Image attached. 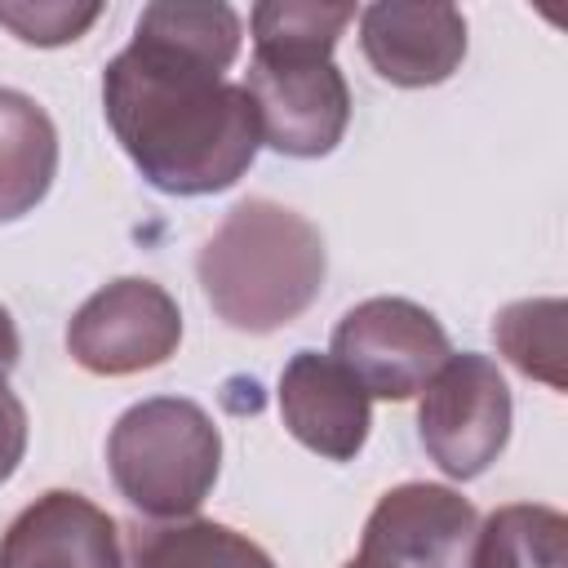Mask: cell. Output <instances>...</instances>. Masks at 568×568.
Masks as SVG:
<instances>
[{
	"mask_svg": "<svg viewBox=\"0 0 568 568\" xmlns=\"http://www.w3.org/2000/svg\"><path fill=\"white\" fill-rule=\"evenodd\" d=\"M182 342V311L155 280H115L98 288L67 324V351L98 377H124L164 364Z\"/></svg>",
	"mask_w": 568,
	"mask_h": 568,
	"instance_id": "8992f818",
	"label": "cell"
},
{
	"mask_svg": "<svg viewBox=\"0 0 568 568\" xmlns=\"http://www.w3.org/2000/svg\"><path fill=\"white\" fill-rule=\"evenodd\" d=\"M244 93L257 111V133L266 146L293 160L328 155L351 124V89L333 58L302 62H248Z\"/></svg>",
	"mask_w": 568,
	"mask_h": 568,
	"instance_id": "52a82bcc",
	"label": "cell"
},
{
	"mask_svg": "<svg viewBox=\"0 0 568 568\" xmlns=\"http://www.w3.org/2000/svg\"><path fill=\"white\" fill-rule=\"evenodd\" d=\"M102 18V4H67V0H0V27H9L22 44H71Z\"/></svg>",
	"mask_w": 568,
	"mask_h": 568,
	"instance_id": "e0dca14e",
	"label": "cell"
},
{
	"mask_svg": "<svg viewBox=\"0 0 568 568\" xmlns=\"http://www.w3.org/2000/svg\"><path fill=\"white\" fill-rule=\"evenodd\" d=\"M417 435L448 479L484 475L510 435V386L488 355H448L422 386Z\"/></svg>",
	"mask_w": 568,
	"mask_h": 568,
	"instance_id": "277c9868",
	"label": "cell"
},
{
	"mask_svg": "<svg viewBox=\"0 0 568 568\" xmlns=\"http://www.w3.org/2000/svg\"><path fill=\"white\" fill-rule=\"evenodd\" d=\"M22 453H27V408H22V399L0 382V484L18 470Z\"/></svg>",
	"mask_w": 568,
	"mask_h": 568,
	"instance_id": "ac0fdd59",
	"label": "cell"
},
{
	"mask_svg": "<svg viewBox=\"0 0 568 568\" xmlns=\"http://www.w3.org/2000/svg\"><path fill=\"white\" fill-rule=\"evenodd\" d=\"M280 417L288 435L328 457L351 462L368 439V395L364 386L320 351H297L280 373Z\"/></svg>",
	"mask_w": 568,
	"mask_h": 568,
	"instance_id": "30bf717a",
	"label": "cell"
},
{
	"mask_svg": "<svg viewBox=\"0 0 568 568\" xmlns=\"http://www.w3.org/2000/svg\"><path fill=\"white\" fill-rule=\"evenodd\" d=\"M324 271L320 226L275 200H240L195 257L213 315L240 333L293 324L320 297Z\"/></svg>",
	"mask_w": 568,
	"mask_h": 568,
	"instance_id": "7a4b0ae2",
	"label": "cell"
},
{
	"mask_svg": "<svg viewBox=\"0 0 568 568\" xmlns=\"http://www.w3.org/2000/svg\"><path fill=\"white\" fill-rule=\"evenodd\" d=\"M0 568H124L120 528L89 497L53 488L4 528Z\"/></svg>",
	"mask_w": 568,
	"mask_h": 568,
	"instance_id": "8fae6325",
	"label": "cell"
},
{
	"mask_svg": "<svg viewBox=\"0 0 568 568\" xmlns=\"http://www.w3.org/2000/svg\"><path fill=\"white\" fill-rule=\"evenodd\" d=\"M479 515L444 484H399L390 488L368 524L359 550L386 568H470Z\"/></svg>",
	"mask_w": 568,
	"mask_h": 568,
	"instance_id": "ba28073f",
	"label": "cell"
},
{
	"mask_svg": "<svg viewBox=\"0 0 568 568\" xmlns=\"http://www.w3.org/2000/svg\"><path fill=\"white\" fill-rule=\"evenodd\" d=\"M470 568H568V519L532 501L501 506L475 532Z\"/></svg>",
	"mask_w": 568,
	"mask_h": 568,
	"instance_id": "5bb4252c",
	"label": "cell"
},
{
	"mask_svg": "<svg viewBox=\"0 0 568 568\" xmlns=\"http://www.w3.org/2000/svg\"><path fill=\"white\" fill-rule=\"evenodd\" d=\"M448 355L444 324L408 297H368L333 328V359L368 399H413Z\"/></svg>",
	"mask_w": 568,
	"mask_h": 568,
	"instance_id": "5b68a950",
	"label": "cell"
},
{
	"mask_svg": "<svg viewBox=\"0 0 568 568\" xmlns=\"http://www.w3.org/2000/svg\"><path fill=\"white\" fill-rule=\"evenodd\" d=\"M346 568H386V564H382V559H373V555H364V550H359V555H355V559H351V564H346Z\"/></svg>",
	"mask_w": 568,
	"mask_h": 568,
	"instance_id": "ffe728a7",
	"label": "cell"
},
{
	"mask_svg": "<svg viewBox=\"0 0 568 568\" xmlns=\"http://www.w3.org/2000/svg\"><path fill=\"white\" fill-rule=\"evenodd\" d=\"M253 58L262 62H302L333 58L337 36L355 22V4H315V0H275L248 13Z\"/></svg>",
	"mask_w": 568,
	"mask_h": 568,
	"instance_id": "9a60e30c",
	"label": "cell"
},
{
	"mask_svg": "<svg viewBox=\"0 0 568 568\" xmlns=\"http://www.w3.org/2000/svg\"><path fill=\"white\" fill-rule=\"evenodd\" d=\"M18 355H22V342H18V324H13V315L0 306V382L13 373Z\"/></svg>",
	"mask_w": 568,
	"mask_h": 568,
	"instance_id": "d6986e66",
	"label": "cell"
},
{
	"mask_svg": "<svg viewBox=\"0 0 568 568\" xmlns=\"http://www.w3.org/2000/svg\"><path fill=\"white\" fill-rule=\"evenodd\" d=\"M359 44L373 71L399 89L444 84L466 58V18L453 4H368Z\"/></svg>",
	"mask_w": 568,
	"mask_h": 568,
	"instance_id": "9c48e42d",
	"label": "cell"
},
{
	"mask_svg": "<svg viewBox=\"0 0 568 568\" xmlns=\"http://www.w3.org/2000/svg\"><path fill=\"white\" fill-rule=\"evenodd\" d=\"M564 320L568 306L559 297H528V302H510L506 311H497L493 320V337L497 351L524 373L546 382L550 390L568 386V368H564Z\"/></svg>",
	"mask_w": 568,
	"mask_h": 568,
	"instance_id": "2e32d148",
	"label": "cell"
},
{
	"mask_svg": "<svg viewBox=\"0 0 568 568\" xmlns=\"http://www.w3.org/2000/svg\"><path fill=\"white\" fill-rule=\"evenodd\" d=\"M240 53L231 4H146L129 49L102 71V111L164 195H213L235 186L257 146V111L244 84L226 80Z\"/></svg>",
	"mask_w": 568,
	"mask_h": 568,
	"instance_id": "6da1fadb",
	"label": "cell"
},
{
	"mask_svg": "<svg viewBox=\"0 0 568 568\" xmlns=\"http://www.w3.org/2000/svg\"><path fill=\"white\" fill-rule=\"evenodd\" d=\"M129 568H275L244 532L213 519H173L133 532Z\"/></svg>",
	"mask_w": 568,
	"mask_h": 568,
	"instance_id": "4fadbf2b",
	"label": "cell"
},
{
	"mask_svg": "<svg viewBox=\"0 0 568 568\" xmlns=\"http://www.w3.org/2000/svg\"><path fill=\"white\" fill-rule=\"evenodd\" d=\"M120 497L151 519H186L217 484L222 435L195 399L155 395L120 413L106 439Z\"/></svg>",
	"mask_w": 568,
	"mask_h": 568,
	"instance_id": "3957f363",
	"label": "cell"
},
{
	"mask_svg": "<svg viewBox=\"0 0 568 568\" xmlns=\"http://www.w3.org/2000/svg\"><path fill=\"white\" fill-rule=\"evenodd\" d=\"M53 173L58 129L49 111L18 89H0V222L27 217L49 195Z\"/></svg>",
	"mask_w": 568,
	"mask_h": 568,
	"instance_id": "7c38bea8",
	"label": "cell"
}]
</instances>
